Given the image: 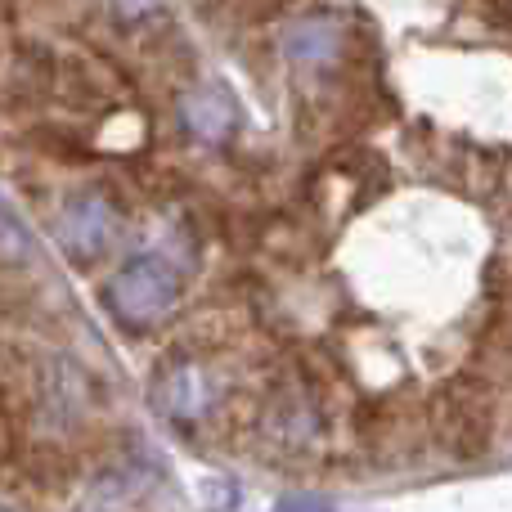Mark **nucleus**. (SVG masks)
<instances>
[{"label": "nucleus", "instance_id": "obj_1", "mask_svg": "<svg viewBox=\"0 0 512 512\" xmlns=\"http://www.w3.org/2000/svg\"><path fill=\"white\" fill-rule=\"evenodd\" d=\"M180 288H185V279H180L176 261L162 252H144L108 279L104 297H108V310L126 328H153L176 310Z\"/></svg>", "mask_w": 512, "mask_h": 512}, {"label": "nucleus", "instance_id": "obj_3", "mask_svg": "<svg viewBox=\"0 0 512 512\" xmlns=\"http://www.w3.org/2000/svg\"><path fill=\"white\" fill-rule=\"evenodd\" d=\"M216 373L203 360H176L158 378V409L171 423H203L216 409Z\"/></svg>", "mask_w": 512, "mask_h": 512}, {"label": "nucleus", "instance_id": "obj_6", "mask_svg": "<svg viewBox=\"0 0 512 512\" xmlns=\"http://www.w3.org/2000/svg\"><path fill=\"white\" fill-rule=\"evenodd\" d=\"M122 5L131 9V14H140V9H144V5H153V0H122Z\"/></svg>", "mask_w": 512, "mask_h": 512}, {"label": "nucleus", "instance_id": "obj_4", "mask_svg": "<svg viewBox=\"0 0 512 512\" xmlns=\"http://www.w3.org/2000/svg\"><path fill=\"white\" fill-rule=\"evenodd\" d=\"M180 122L203 144H225L234 135V126H239V108H234V99L225 95V90L203 86L180 99Z\"/></svg>", "mask_w": 512, "mask_h": 512}, {"label": "nucleus", "instance_id": "obj_7", "mask_svg": "<svg viewBox=\"0 0 512 512\" xmlns=\"http://www.w3.org/2000/svg\"><path fill=\"white\" fill-rule=\"evenodd\" d=\"M5 512H27V508H18V504H14V499H9V504H5Z\"/></svg>", "mask_w": 512, "mask_h": 512}, {"label": "nucleus", "instance_id": "obj_5", "mask_svg": "<svg viewBox=\"0 0 512 512\" xmlns=\"http://www.w3.org/2000/svg\"><path fill=\"white\" fill-rule=\"evenodd\" d=\"M283 54L292 63H301V68H324V63H333L342 54V27L324 14L301 18V23H292L283 32Z\"/></svg>", "mask_w": 512, "mask_h": 512}, {"label": "nucleus", "instance_id": "obj_2", "mask_svg": "<svg viewBox=\"0 0 512 512\" xmlns=\"http://www.w3.org/2000/svg\"><path fill=\"white\" fill-rule=\"evenodd\" d=\"M54 239L72 261H95L99 252H108V243L117 239V207L104 194L86 189V194H72L63 203L59 221H54Z\"/></svg>", "mask_w": 512, "mask_h": 512}]
</instances>
